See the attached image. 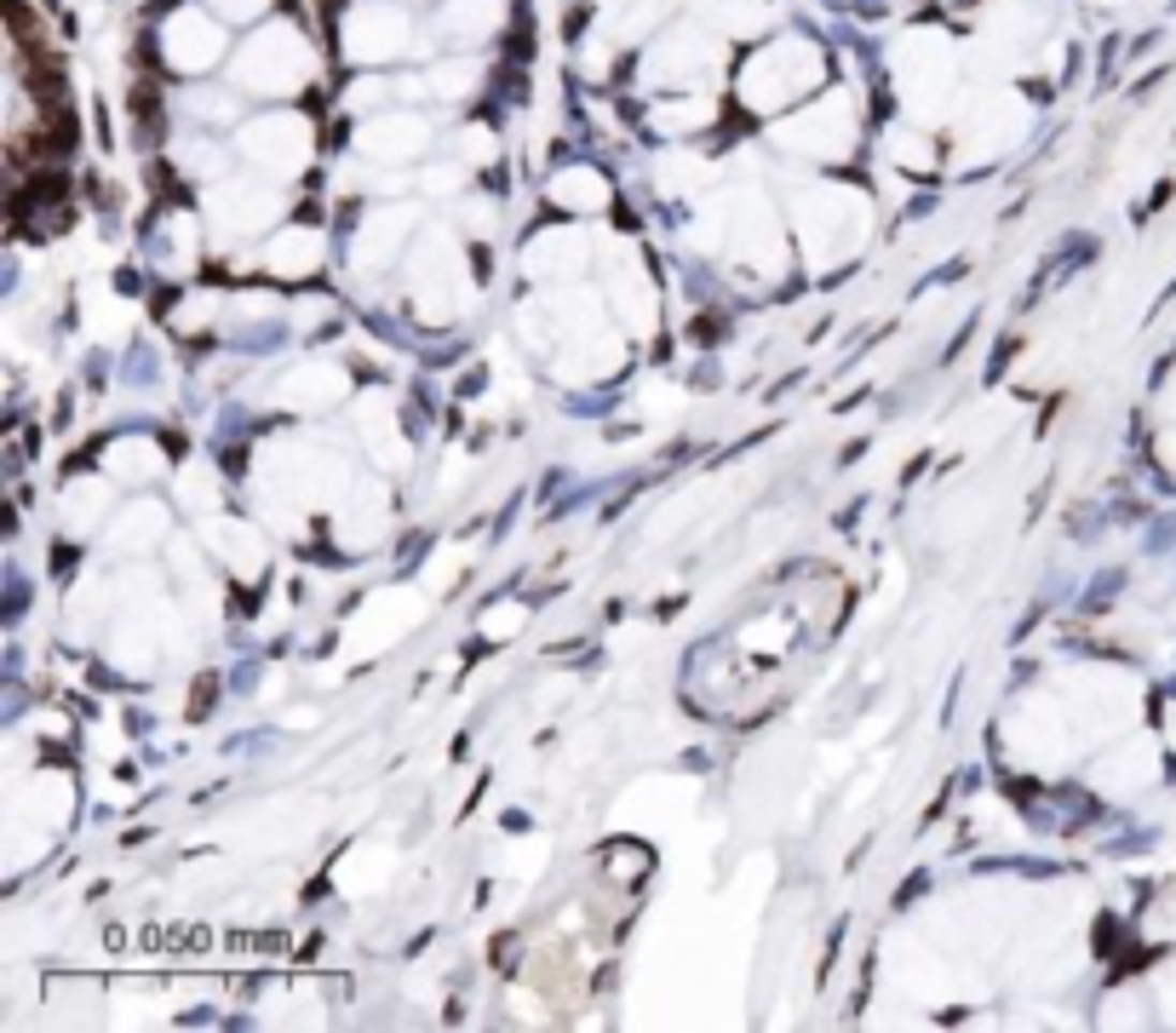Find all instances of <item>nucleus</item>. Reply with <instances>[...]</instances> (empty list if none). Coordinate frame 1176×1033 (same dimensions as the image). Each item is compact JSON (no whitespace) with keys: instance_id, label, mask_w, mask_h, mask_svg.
<instances>
[]
</instances>
